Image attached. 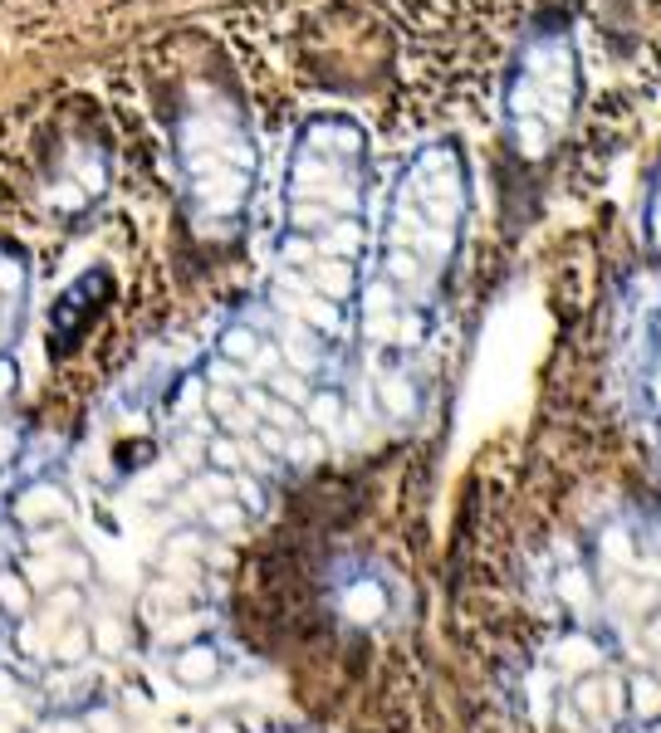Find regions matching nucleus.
Returning <instances> with one entry per match:
<instances>
[{"instance_id": "7ed1b4c3", "label": "nucleus", "mask_w": 661, "mask_h": 733, "mask_svg": "<svg viewBox=\"0 0 661 733\" xmlns=\"http://www.w3.org/2000/svg\"><path fill=\"white\" fill-rule=\"evenodd\" d=\"M583 103V59L573 25L559 15H544L529 35L520 39L504 74V147L520 162H544L553 156V147L569 137L573 117Z\"/></svg>"}, {"instance_id": "dca6fc26", "label": "nucleus", "mask_w": 661, "mask_h": 733, "mask_svg": "<svg viewBox=\"0 0 661 733\" xmlns=\"http://www.w3.org/2000/svg\"><path fill=\"white\" fill-rule=\"evenodd\" d=\"M79 606H84V596L74 592V586H70V592H54V596H50V611H54V616H74Z\"/></svg>"}, {"instance_id": "9b49d317", "label": "nucleus", "mask_w": 661, "mask_h": 733, "mask_svg": "<svg viewBox=\"0 0 661 733\" xmlns=\"http://www.w3.org/2000/svg\"><path fill=\"white\" fill-rule=\"evenodd\" d=\"M89 645L99 655H123V650H128V625L113 621V616H103V621L89 625Z\"/></svg>"}, {"instance_id": "f3484780", "label": "nucleus", "mask_w": 661, "mask_h": 733, "mask_svg": "<svg viewBox=\"0 0 661 733\" xmlns=\"http://www.w3.org/2000/svg\"><path fill=\"white\" fill-rule=\"evenodd\" d=\"M201 733H246V723H240L236 713H216V719H207Z\"/></svg>"}, {"instance_id": "1a4fd4ad", "label": "nucleus", "mask_w": 661, "mask_h": 733, "mask_svg": "<svg viewBox=\"0 0 661 733\" xmlns=\"http://www.w3.org/2000/svg\"><path fill=\"white\" fill-rule=\"evenodd\" d=\"M627 723H637V729H651V723H661V684L651 680L647 665H632L627 670Z\"/></svg>"}, {"instance_id": "0eeeda50", "label": "nucleus", "mask_w": 661, "mask_h": 733, "mask_svg": "<svg viewBox=\"0 0 661 733\" xmlns=\"http://www.w3.org/2000/svg\"><path fill=\"white\" fill-rule=\"evenodd\" d=\"M221 674H226V660H221V650L211 641H191L172 655V680H177L182 690H207Z\"/></svg>"}, {"instance_id": "39448f33", "label": "nucleus", "mask_w": 661, "mask_h": 733, "mask_svg": "<svg viewBox=\"0 0 661 733\" xmlns=\"http://www.w3.org/2000/svg\"><path fill=\"white\" fill-rule=\"evenodd\" d=\"M553 602H559V611L573 616V621H593V616H598V572H593L588 557H583V563H563L559 572H553Z\"/></svg>"}, {"instance_id": "9d476101", "label": "nucleus", "mask_w": 661, "mask_h": 733, "mask_svg": "<svg viewBox=\"0 0 661 733\" xmlns=\"http://www.w3.org/2000/svg\"><path fill=\"white\" fill-rule=\"evenodd\" d=\"M641 235H647V250L661 260V156H657V172L647 181V211H641Z\"/></svg>"}, {"instance_id": "f03ea898", "label": "nucleus", "mask_w": 661, "mask_h": 733, "mask_svg": "<svg viewBox=\"0 0 661 733\" xmlns=\"http://www.w3.org/2000/svg\"><path fill=\"white\" fill-rule=\"evenodd\" d=\"M289 240L285 279L299 318L314 332H334L363 289V191L367 137L348 117H319L304 127L289 172Z\"/></svg>"}, {"instance_id": "2eb2a0df", "label": "nucleus", "mask_w": 661, "mask_h": 733, "mask_svg": "<svg viewBox=\"0 0 661 733\" xmlns=\"http://www.w3.org/2000/svg\"><path fill=\"white\" fill-rule=\"evenodd\" d=\"M207 528H211V533H236V528H240V508L236 504L207 508Z\"/></svg>"}, {"instance_id": "aec40b11", "label": "nucleus", "mask_w": 661, "mask_h": 733, "mask_svg": "<svg viewBox=\"0 0 661 733\" xmlns=\"http://www.w3.org/2000/svg\"><path fill=\"white\" fill-rule=\"evenodd\" d=\"M647 670H651V680L661 684V660H647Z\"/></svg>"}, {"instance_id": "6ab92c4d", "label": "nucleus", "mask_w": 661, "mask_h": 733, "mask_svg": "<svg viewBox=\"0 0 661 733\" xmlns=\"http://www.w3.org/2000/svg\"><path fill=\"white\" fill-rule=\"evenodd\" d=\"M0 733H21V723H11L5 713H0Z\"/></svg>"}, {"instance_id": "ddd939ff", "label": "nucleus", "mask_w": 661, "mask_h": 733, "mask_svg": "<svg viewBox=\"0 0 661 733\" xmlns=\"http://www.w3.org/2000/svg\"><path fill=\"white\" fill-rule=\"evenodd\" d=\"M632 631H637L641 655H647V660H661V606H657V611H647V616H641V621L632 625Z\"/></svg>"}, {"instance_id": "4468645a", "label": "nucleus", "mask_w": 661, "mask_h": 733, "mask_svg": "<svg viewBox=\"0 0 661 733\" xmlns=\"http://www.w3.org/2000/svg\"><path fill=\"white\" fill-rule=\"evenodd\" d=\"M0 606H5L11 616H25V611H30V592H25L21 577H0Z\"/></svg>"}, {"instance_id": "423d86ee", "label": "nucleus", "mask_w": 661, "mask_h": 733, "mask_svg": "<svg viewBox=\"0 0 661 733\" xmlns=\"http://www.w3.org/2000/svg\"><path fill=\"white\" fill-rule=\"evenodd\" d=\"M563 704H569L573 713H578L588 729L598 733H618L608 719V694H602V670H583V674H569V684H563Z\"/></svg>"}, {"instance_id": "6e6552de", "label": "nucleus", "mask_w": 661, "mask_h": 733, "mask_svg": "<svg viewBox=\"0 0 661 733\" xmlns=\"http://www.w3.org/2000/svg\"><path fill=\"white\" fill-rule=\"evenodd\" d=\"M344 616H348V625H358V631H367V625H383L387 616H392V586H383V582H353L344 592Z\"/></svg>"}, {"instance_id": "f8f14e48", "label": "nucleus", "mask_w": 661, "mask_h": 733, "mask_svg": "<svg viewBox=\"0 0 661 733\" xmlns=\"http://www.w3.org/2000/svg\"><path fill=\"white\" fill-rule=\"evenodd\" d=\"M84 650H89V625H64L60 641H50V655L54 660H64V665L79 660Z\"/></svg>"}, {"instance_id": "a211bd4d", "label": "nucleus", "mask_w": 661, "mask_h": 733, "mask_svg": "<svg viewBox=\"0 0 661 733\" xmlns=\"http://www.w3.org/2000/svg\"><path fill=\"white\" fill-rule=\"evenodd\" d=\"M651 347H657V352H661V308H657V313H651Z\"/></svg>"}, {"instance_id": "20e7f679", "label": "nucleus", "mask_w": 661, "mask_h": 733, "mask_svg": "<svg viewBox=\"0 0 661 733\" xmlns=\"http://www.w3.org/2000/svg\"><path fill=\"white\" fill-rule=\"evenodd\" d=\"M661 606V582L641 577L637 567H598V611L637 625L647 611Z\"/></svg>"}, {"instance_id": "f257e3e1", "label": "nucleus", "mask_w": 661, "mask_h": 733, "mask_svg": "<svg viewBox=\"0 0 661 733\" xmlns=\"http://www.w3.org/2000/svg\"><path fill=\"white\" fill-rule=\"evenodd\" d=\"M471 220V166L456 137L422 142L397 172L373 279L358 289L363 338L387 362L383 377H412L407 362L426 347L456 274Z\"/></svg>"}]
</instances>
